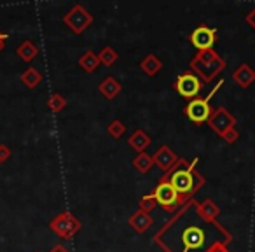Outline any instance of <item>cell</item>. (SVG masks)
<instances>
[{"label": "cell", "instance_id": "4", "mask_svg": "<svg viewBox=\"0 0 255 252\" xmlns=\"http://www.w3.org/2000/svg\"><path fill=\"white\" fill-rule=\"evenodd\" d=\"M170 184L173 186V189L177 193L185 195V193L191 191L192 186H194V179H192V175L189 174L187 170H178V172H175V174H173Z\"/></svg>", "mask_w": 255, "mask_h": 252}, {"label": "cell", "instance_id": "8", "mask_svg": "<svg viewBox=\"0 0 255 252\" xmlns=\"http://www.w3.org/2000/svg\"><path fill=\"white\" fill-rule=\"evenodd\" d=\"M37 53H39V51H37L35 44H33L32 40H25V42L19 44L18 49H16V54H18L23 61H32L33 58L37 56Z\"/></svg>", "mask_w": 255, "mask_h": 252}, {"label": "cell", "instance_id": "3", "mask_svg": "<svg viewBox=\"0 0 255 252\" xmlns=\"http://www.w3.org/2000/svg\"><path fill=\"white\" fill-rule=\"evenodd\" d=\"M185 112H187V116L194 123H201V121H205L210 116L208 100H192L187 105V109H185Z\"/></svg>", "mask_w": 255, "mask_h": 252}, {"label": "cell", "instance_id": "2", "mask_svg": "<svg viewBox=\"0 0 255 252\" xmlns=\"http://www.w3.org/2000/svg\"><path fill=\"white\" fill-rule=\"evenodd\" d=\"M199 88H201V84H199V81L194 77V75L185 74V75H180V77H178L177 89L182 96H185V98H192V96H196L199 91Z\"/></svg>", "mask_w": 255, "mask_h": 252}, {"label": "cell", "instance_id": "10", "mask_svg": "<svg viewBox=\"0 0 255 252\" xmlns=\"http://www.w3.org/2000/svg\"><path fill=\"white\" fill-rule=\"evenodd\" d=\"M65 105V102H63V98H61L60 95H53L51 96V100H49V107L53 110H60L61 107Z\"/></svg>", "mask_w": 255, "mask_h": 252}, {"label": "cell", "instance_id": "6", "mask_svg": "<svg viewBox=\"0 0 255 252\" xmlns=\"http://www.w3.org/2000/svg\"><path fill=\"white\" fill-rule=\"evenodd\" d=\"M177 195H178V193L173 189V186H171L170 182H164V184H161L159 188L156 189V193H154V198H156L161 205L170 207V205H173V203L177 202Z\"/></svg>", "mask_w": 255, "mask_h": 252}, {"label": "cell", "instance_id": "12", "mask_svg": "<svg viewBox=\"0 0 255 252\" xmlns=\"http://www.w3.org/2000/svg\"><path fill=\"white\" fill-rule=\"evenodd\" d=\"M5 40H7V33L0 32V51H2L5 47Z\"/></svg>", "mask_w": 255, "mask_h": 252}, {"label": "cell", "instance_id": "9", "mask_svg": "<svg viewBox=\"0 0 255 252\" xmlns=\"http://www.w3.org/2000/svg\"><path fill=\"white\" fill-rule=\"evenodd\" d=\"M42 81V75L37 68H28L21 74V82L26 86V88H35L39 82Z\"/></svg>", "mask_w": 255, "mask_h": 252}, {"label": "cell", "instance_id": "13", "mask_svg": "<svg viewBox=\"0 0 255 252\" xmlns=\"http://www.w3.org/2000/svg\"><path fill=\"white\" fill-rule=\"evenodd\" d=\"M53 252H67V251H63V249H54Z\"/></svg>", "mask_w": 255, "mask_h": 252}, {"label": "cell", "instance_id": "7", "mask_svg": "<svg viewBox=\"0 0 255 252\" xmlns=\"http://www.w3.org/2000/svg\"><path fill=\"white\" fill-rule=\"evenodd\" d=\"M51 228H53L56 233H60L61 237H70V235L74 233V230H77V223L63 214V216H60L58 219L53 221Z\"/></svg>", "mask_w": 255, "mask_h": 252}, {"label": "cell", "instance_id": "11", "mask_svg": "<svg viewBox=\"0 0 255 252\" xmlns=\"http://www.w3.org/2000/svg\"><path fill=\"white\" fill-rule=\"evenodd\" d=\"M9 158H11V149L7 146H4V144H0V165L7 161Z\"/></svg>", "mask_w": 255, "mask_h": 252}, {"label": "cell", "instance_id": "5", "mask_svg": "<svg viewBox=\"0 0 255 252\" xmlns=\"http://www.w3.org/2000/svg\"><path fill=\"white\" fill-rule=\"evenodd\" d=\"M191 40L196 47H199V49H208V47H212L213 40H215V35H213V32L210 28L199 26L198 30H194Z\"/></svg>", "mask_w": 255, "mask_h": 252}, {"label": "cell", "instance_id": "1", "mask_svg": "<svg viewBox=\"0 0 255 252\" xmlns=\"http://www.w3.org/2000/svg\"><path fill=\"white\" fill-rule=\"evenodd\" d=\"M178 224H182L180 228L175 224L178 235V247L171 252H203L215 240L213 235L208 231L210 228L206 226V223H203L198 217L184 216L182 219H178Z\"/></svg>", "mask_w": 255, "mask_h": 252}]
</instances>
